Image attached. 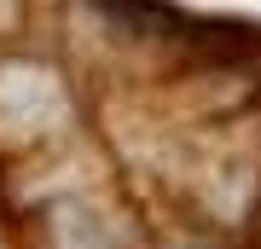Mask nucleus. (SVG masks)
Segmentation results:
<instances>
[{
	"mask_svg": "<svg viewBox=\"0 0 261 249\" xmlns=\"http://www.w3.org/2000/svg\"><path fill=\"white\" fill-rule=\"evenodd\" d=\"M29 249H145V226L111 185L58 174V185L23 214Z\"/></svg>",
	"mask_w": 261,
	"mask_h": 249,
	"instance_id": "f257e3e1",
	"label": "nucleus"
},
{
	"mask_svg": "<svg viewBox=\"0 0 261 249\" xmlns=\"http://www.w3.org/2000/svg\"><path fill=\"white\" fill-rule=\"evenodd\" d=\"M75 116H82V99L53 58H41V52L0 58V145L12 157L64 145Z\"/></svg>",
	"mask_w": 261,
	"mask_h": 249,
	"instance_id": "f03ea898",
	"label": "nucleus"
}]
</instances>
